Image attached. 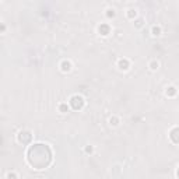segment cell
I'll list each match as a JSON object with an SVG mask.
<instances>
[{"label":"cell","mask_w":179,"mask_h":179,"mask_svg":"<svg viewBox=\"0 0 179 179\" xmlns=\"http://www.w3.org/2000/svg\"><path fill=\"white\" fill-rule=\"evenodd\" d=\"M71 106H73L74 109H81L83 105H84V99H83V97H79V95H74L73 98H71Z\"/></svg>","instance_id":"cell-1"},{"label":"cell","mask_w":179,"mask_h":179,"mask_svg":"<svg viewBox=\"0 0 179 179\" xmlns=\"http://www.w3.org/2000/svg\"><path fill=\"white\" fill-rule=\"evenodd\" d=\"M171 139L174 140L175 143H179V127H176V129H174L171 132Z\"/></svg>","instance_id":"cell-2"},{"label":"cell","mask_w":179,"mask_h":179,"mask_svg":"<svg viewBox=\"0 0 179 179\" xmlns=\"http://www.w3.org/2000/svg\"><path fill=\"white\" fill-rule=\"evenodd\" d=\"M99 32H101L102 35H108L109 27H108V25H101V27H99Z\"/></svg>","instance_id":"cell-3"},{"label":"cell","mask_w":179,"mask_h":179,"mask_svg":"<svg viewBox=\"0 0 179 179\" xmlns=\"http://www.w3.org/2000/svg\"><path fill=\"white\" fill-rule=\"evenodd\" d=\"M119 67L123 69V70L129 69V62H127V60H119Z\"/></svg>","instance_id":"cell-4"},{"label":"cell","mask_w":179,"mask_h":179,"mask_svg":"<svg viewBox=\"0 0 179 179\" xmlns=\"http://www.w3.org/2000/svg\"><path fill=\"white\" fill-rule=\"evenodd\" d=\"M62 69H63V71H69L70 70V63L69 62H63L62 63Z\"/></svg>","instance_id":"cell-5"},{"label":"cell","mask_w":179,"mask_h":179,"mask_svg":"<svg viewBox=\"0 0 179 179\" xmlns=\"http://www.w3.org/2000/svg\"><path fill=\"white\" fill-rule=\"evenodd\" d=\"M160 32H161L160 27H154V28H153V34L154 35H160Z\"/></svg>","instance_id":"cell-6"},{"label":"cell","mask_w":179,"mask_h":179,"mask_svg":"<svg viewBox=\"0 0 179 179\" xmlns=\"http://www.w3.org/2000/svg\"><path fill=\"white\" fill-rule=\"evenodd\" d=\"M157 67H158V63H155V62H153V63H151V69H153V70H155Z\"/></svg>","instance_id":"cell-7"},{"label":"cell","mask_w":179,"mask_h":179,"mask_svg":"<svg viewBox=\"0 0 179 179\" xmlns=\"http://www.w3.org/2000/svg\"><path fill=\"white\" fill-rule=\"evenodd\" d=\"M168 90H169V91H166V92H169L171 95H174V94H175V88H174V87H171V88H168Z\"/></svg>","instance_id":"cell-8"},{"label":"cell","mask_w":179,"mask_h":179,"mask_svg":"<svg viewBox=\"0 0 179 179\" xmlns=\"http://www.w3.org/2000/svg\"><path fill=\"white\" fill-rule=\"evenodd\" d=\"M60 111H62V112H66V111H67V106H66V105H60Z\"/></svg>","instance_id":"cell-9"},{"label":"cell","mask_w":179,"mask_h":179,"mask_svg":"<svg viewBox=\"0 0 179 179\" xmlns=\"http://www.w3.org/2000/svg\"><path fill=\"white\" fill-rule=\"evenodd\" d=\"M133 16H136V11H134V10H129V17H133Z\"/></svg>","instance_id":"cell-10"},{"label":"cell","mask_w":179,"mask_h":179,"mask_svg":"<svg viewBox=\"0 0 179 179\" xmlns=\"http://www.w3.org/2000/svg\"><path fill=\"white\" fill-rule=\"evenodd\" d=\"M108 16H109V17H113V16H115V13H113V10H108Z\"/></svg>","instance_id":"cell-11"}]
</instances>
